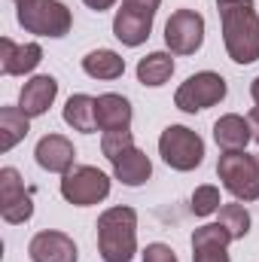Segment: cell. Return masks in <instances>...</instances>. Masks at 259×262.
<instances>
[{
	"label": "cell",
	"mask_w": 259,
	"mask_h": 262,
	"mask_svg": "<svg viewBox=\"0 0 259 262\" xmlns=\"http://www.w3.org/2000/svg\"><path fill=\"white\" fill-rule=\"evenodd\" d=\"M55 95H58V79L49 76V73H40V76H34V79L25 82V89L18 95V107L28 116H43L52 107Z\"/></svg>",
	"instance_id": "obj_14"
},
{
	"label": "cell",
	"mask_w": 259,
	"mask_h": 262,
	"mask_svg": "<svg viewBox=\"0 0 259 262\" xmlns=\"http://www.w3.org/2000/svg\"><path fill=\"white\" fill-rule=\"evenodd\" d=\"M250 95H253V101H256V107H259V76L253 79V85H250Z\"/></svg>",
	"instance_id": "obj_29"
},
{
	"label": "cell",
	"mask_w": 259,
	"mask_h": 262,
	"mask_svg": "<svg viewBox=\"0 0 259 262\" xmlns=\"http://www.w3.org/2000/svg\"><path fill=\"white\" fill-rule=\"evenodd\" d=\"M143 262H177V256L168 244H149L143 250Z\"/></svg>",
	"instance_id": "obj_26"
},
{
	"label": "cell",
	"mask_w": 259,
	"mask_h": 262,
	"mask_svg": "<svg viewBox=\"0 0 259 262\" xmlns=\"http://www.w3.org/2000/svg\"><path fill=\"white\" fill-rule=\"evenodd\" d=\"M217 174H220L223 186L238 201H256L259 198V156H247L244 149L223 152L217 162Z\"/></svg>",
	"instance_id": "obj_3"
},
{
	"label": "cell",
	"mask_w": 259,
	"mask_h": 262,
	"mask_svg": "<svg viewBox=\"0 0 259 262\" xmlns=\"http://www.w3.org/2000/svg\"><path fill=\"white\" fill-rule=\"evenodd\" d=\"M217 223H220L223 229H229L232 241H241V238L250 232V213H247L244 204H223Z\"/></svg>",
	"instance_id": "obj_23"
},
{
	"label": "cell",
	"mask_w": 259,
	"mask_h": 262,
	"mask_svg": "<svg viewBox=\"0 0 259 262\" xmlns=\"http://www.w3.org/2000/svg\"><path fill=\"white\" fill-rule=\"evenodd\" d=\"M247 122H250V131H253V140L259 143V107H253V110H250Z\"/></svg>",
	"instance_id": "obj_28"
},
{
	"label": "cell",
	"mask_w": 259,
	"mask_h": 262,
	"mask_svg": "<svg viewBox=\"0 0 259 262\" xmlns=\"http://www.w3.org/2000/svg\"><path fill=\"white\" fill-rule=\"evenodd\" d=\"M110 165H113L116 180H122L125 186H140V183H146L149 174H153V162H149L146 152H140L134 143H131L128 149H122L119 156H113Z\"/></svg>",
	"instance_id": "obj_16"
},
{
	"label": "cell",
	"mask_w": 259,
	"mask_h": 262,
	"mask_svg": "<svg viewBox=\"0 0 259 262\" xmlns=\"http://www.w3.org/2000/svg\"><path fill=\"white\" fill-rule=\"evenodd\" d=\"M64 122L73 131L92 134L98 131V113H95V98L92 95H70L64 104Z\"/></svg>",
	"instance_id": "obj_19"
},
{
	"label": "cell",
	"mask_w": 259,
	"mask_h": 262,
	"mask_svg": "<svg viewBox=\"0 0 259 262\" xmlns=\"http://www.w3.org/2000/svg\"><path fill=\"white\" fill-rule=\"evenodd\" d=\"M34 156H37V165L43 171H52V174H67L73 168V159H76L73 143L67 137H61V134H46L37 143Z\"/></svg>",
	"instance_id": "obj_13"
},
{
	"label": "cell",
	"mask_w": 259,
	"mask_h": 262,
	"mask_svg": "<svg viewBox=\"0 0 259 262\" xmlns=\"http://www.w3.org/2000/svg\"><path fill=\"white\" fill-rule=\"evenodd\" d=\"M165 43L177 55H192L204 43V18L195 9H177L165 25Z\"/></svg>",
	"instance_id": "obj_9"
},
{
	"label": "cell",
	"mask_w": 259,
	"mask_h": 262,
	"mask_svg": "<svg viewBox=\"0 0 259 262\" xmlns=\"http://www.w3.org/2000/svg\"><path fill=\"white\" fill-rule=\"evenodd\" d=\"M28 253L34 262H76L79 253H76V244L73 238L64 235V232H37L28 244Z\"/></svg>",
	"instance_id": "obj_12"
},
{
	"label": "cell",
	"mask_w": 259,
	"mask_h": 262,
	"mask_svg": "<svg viewBox=\"0 0 259 262\" xmlns=\"http://www.w3.org/2000/svg\"><path fill=\"white\" fill-rule=\"evenodd\" d=\"M223 98H226V79L213 70H201L177 89L174 104L183 113H198V110H207V107L220 104Z\"/></svg>",
	"instance_id": "obj_7"
},
{
	"label": "cell",
	"mask_w": 259,
	"mask_h": 262,
	"mask_svg": "<svg viewBox=\"0 0 259 262\" xmlns=\"http://www.w3.org/2000/svg\"><path fill=\"white\" fill-rule=\"evenodd\" d=\"M31 116L21 107H3L0 110V152H9L18 140L28 137L31 131Z\"/></svg>",
	"instance_id": "obj_20"
},
{
	"label": "cell",
	"mask_w": 259,
	"mask_h": 262,
	"mask_svg": "<svg viewBox=\"0 0 259 262\" xmlns=\"http://www.w3.org/2000/svg\"><path fill=\"white\" fill-rule=\"evenodd\" d=\"M15 3H25V0H15Z\"/></svg>",
	"instance_id": "obj_30"
},
{
	"label": "cell",
	"mask_w": 259,
	"mask_h": 262,
	"mask_svg": "<svg viewBox=\"0 0 259 262\" xmlns=\"http://www.w3.org/2000/svg\"><path fill=\"white\" fill-rule=\"evenodd\" d=\"M232 235L220 223H207L192 235V262H229Z\"/></svg>",
	"instance_id": "obj_11"
},
{
	"label": "cell",
	"mask_w": 259,
	"mask_h": 262,
	"mask_svg": "<svg viewBox=\"0 0 259 262\" xmlns=\"http://www.w3.org/2000/svg\"><path fill=\"white\" fill-rule=\"evenodd\" d=\"M98 250L104 262H131L137 250V213L110 207L98 216Z\"/></svg>",
	"instance_id": "obj_2"
},
{
	"label": "cell",
	"mask_w": 259,
	"mask_h": 262,
	"mask_svg": "<svg viewBox=\"0 0 259 262\" xmlns=\"http://www.w3.org/2000/svg\"><path fill=\"white\" fill-rule=\"evenodd\" d=\"M250 137H253L250 122H247L244 116H238V113L220 116V119L213 122V140H217V146H220L223 152H238V149H244Z\"/></svg>",
	"instance_id": "obj_18"
},
{
	"label": "cell",
	"mask_w": 259,
	"mask_h": 262,
	"mask_svg": "<svg viewBox=\"0 0 259 262\" xmlns=\"http://www.w3.org/2000/svg\"><path fill=\"white\" fill-rule=\"evenodd\" d=\"M223 21V43L235 64H253L259 58V12L253 0H217Z\"/></svg>",
	"instance_id": "obj_1"
},
{
	"label": "cell",
	"mask_w": 259,
	"mask_h": 262,
	"mask_svg": "<svg viewBox=\"0 0 259 262\" xmlns=\"http://www.w3.org/2000/svg\"><path fill=\"white\" fill-rule=\"evenodd\" d=\"M220 189L217 186H198L192 192V213L195 216H210L213 210H220Z\"/></svg>",
	"instance_id": "obj_24"
},
{
	"label": "cell",
	"mask_w": 259,
	"mask_h": 262,
	"mask_svg": "<svg viewBox=\"0 0 259 262\" xmlns=\"http://www.w3.org/2000/svg\"><path fill=\"white\" fill-rule=\"evenodd\" d=\"M82 3H85L89 9H95V12H104V9H110L116 0H82Z\"/></svg>",
	"instance_id": "obj_27"
},
{
	"label": "cell",
	"mask_w": 259,
	"mask_h": 262,
	"mask_svg": "<svg viewBox=\"0 0 259 262\" xmlns=\"http://www.w3.org/2000/svg\"><path fill=\"white\" fill-rule=\"evenodd\" d=\"M159 156L174 171H192L204 162V140L186 125H168L159 137Z\"/></svg>",
	"instance_id": "obj_5"
},
{
	"label": "cell",
	"mask_w": 259,
	"mask_h": 262,
	"mask_svg": "<svg viewBox=\"0 0 259 262\" xmlns=\"http://www.w3.org/2000/svg\"><path fill=\"white\" fill-rule=\"evenodd\" d=\"M95 113H98V128L104 134L131 128V104L122 95H101V98H95Z\"/></svg>",
	"instance_id": "obj_17"
},
{
	"label": "cell",
	"mask_w": 259,
	"mask_h": 262,
	"mask_svg": "<svg viewBox=\"0 0 259 262\" xmlns=\"http://www.w3.org/2000/svg\"><path fill=\"white\" fill-rule=\"evenodd\" d=\"M171 73H174V58L168 52H149L137 61V79L149 89L165 85L171 79Z\"/></svg>",
	"instance_id": "obj_22"
},
{
	"label": "cell",
	"mask_w": 259,
	"mask_h": 262,
	"mask_svg": "<svg viewBox=\"0 0 259 262\" xmlns=\"http://www.w3.org/2000/svg\"><path fill=\"white\" fill-rule=\"evenodd\" d=\"M18 25L37 37H64L73 18L70 9L58 0H25L18 3Z\"/></svg>",
	"instance_id": "obj_4"
},
{
	"label": "cell",
	"mask_w": 259,
	"mask_h": 262,
	"mask_svg": "<svg viewBox=\"0 0 259 262\" xmlns=\"http://www.w3.org/2000/svg\"><path fill=\"white\" fill-rule=\"evenodd\" d=\"M82 70L92 79H119L125 73V58L113 49H98L82 58Z\"/></svg>",
	"instance_id": "obj_21"
},
{
	"label": "cell",
	"mask_w": 259,
	"mask_h": 262,
	"mask_svg": "<svg viewBox=\"0 0 259 262\" xmlns=\"http://www.w3.org/2000/svg\"><path fill=\"white\" fill-rule=\"evenodd\" d=\"M31 213H34V204H31V195L25 192L21 174L15 168H3L0 171V216L18 226V223H28Z\"/></svg>",
	"instance_id": "obj_10"
},
{
	"label": "cell",
	"mask_w": 259,
	"mask_h": 262,
	"mask_svg": "<svg viewBox=\"0 0 259 262\" xmlns=\"http://www.w3.org/2000/svg\"><path fill=\"white\" fill-rule=\"evenodd\" d=\"M61 195L76 204V207H89V204H98L110 195V177L92 165H79V168H70L61 180Z\"/></svg>",
	"instance_id": "obj_8"
},
{
	"label": "cell",
	"mask_w": 259,
	"mask_h": 262,
	"mask_svg": "<svg viewBox=\"0 0 259 262\" xmlns=\"http://www.w3.org/2000/svg\"><path fill=\"white\" fill-rule=\"evenodd\" d=\"M162 0H122V9L113 18V34L125 46H140L146 43L153 31V18L159 12Z\"/></svg>",
	"instance_id": "obj_6"
},
{
	"label": "cell",
	"mask_w": 259,
	"mask_h": 262,
	"mask_svg": "<svg viewBox=\"0 0 259 262\" xmlns=\"http://www.w3.org/2000/svg\"><path fill=\"white\" fill-rule=\"evenodd\" d=\"M131 143H134L131 131H110V134H104L101 149H104V156H107V159H113V156H119L122 149H128Z\"/></svg>",
	"instance_id": "obj_25"
},
{
	"label": "cell",
	"mask_w": 259,
	"mask_h": 262,
	"mask_svg": "<svg viewBox=\"0 0 259 262\" xmlns=\"http://www.w3.org/2000/svg\"><path fill=\"white\" fill-rule=\"evenodd\" d=\"M43 58V49L37 43H25V46H15L9 37L0 40V70L6 76H21V73H31L34 67L40 64Z\"/></svg>",
	"instance_id": "obj_15"
}]
</instances>
